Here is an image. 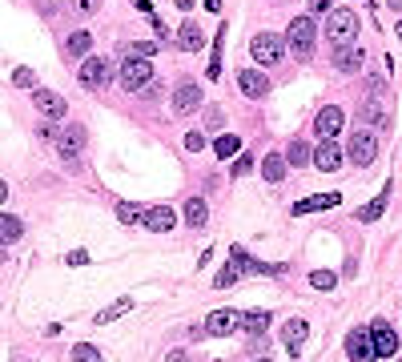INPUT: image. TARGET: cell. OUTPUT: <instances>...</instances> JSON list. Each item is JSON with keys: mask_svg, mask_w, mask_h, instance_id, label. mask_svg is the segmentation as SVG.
<instances>
[{"mask_svg": "<svg viewBox=\"0 0 402 362\" xmlns=\"http://www.w3.org/2000/svg\"><path fill=\"white\" fill-rule=\"evenodd\" d=\"M374 157H379V137H374V129H354L350 141H346V161L358 165V169H366Z\"/></svg>", "mask_w": 402, "mask_h": 362, "instance_id": "1", "label": "cell"}, {"mask_svg": "<svg viewBox=\"0 0 402 362\" xmlns=\"http://www.w3.org/2000/svg\"><path fill=\"white\" fill-rule=\"evenodd\" d=\"M285 52H294L298 61H306L314 52V21L310 17H294L285 28Z\"/></svg>", "mask_w": 402, "mask_h": 362, "instance_id": "2", "label": "cell"}, {"mask_svg": "<svg viewBox=\"0 0 402 362\" xmlns=\"http://www.w3.org/2000/svg\"><path fill=\"white\" fill-rule=\"evenodd\" d=\"M358 37V17L350 8H330V17H326V41L330 45H346V41H354Z\"/></svg>", "mask_w": 402, "mask_h": 362, "instance_id": "3", "label": "cell"}, {"mask_svg": "<svg viewBox=\"0 0 402 362\" xmlns=\"http://www.w3.org/2000/svg\"><path fill=\"white\" fill-rule=\"evenodd\" d=\"M153 85V69H149V57H125V65H121V89H129V93H141Z\"/></svg>", "mask_w": 402, "mask_h": 362, "instance_id": "4", "label": "cell"}, {"mask_svg": "<svg viewBox=\"0 0 402 362\" xmlns=\"http://www.w3.org/2000/svg\"><path fill=\"white\" fill-rule=\"evenodd\" d=\"M250 52H254V61H258V65L270 69V65H278V61L285 57V41L278 37V32H258V37L250 41Z\"/></svg>", "mask_w": 402, "mask_h": 362, "instance_id": "5", "label": "cell"}, {"mask_svg": "<svg viewBox=\"0 0 402 362\" xmlns=\"http://www.w3.org/2000/svg\"><path fill=\"white\" fill-rule=\"evenodd\" d=\"M201 109V85L197 81H181L177 89H173V113L177 117H190Z\"/></svg>", "mask_w": 402, "mask_h": 362, "instance_id": "6", "label": "cell"}, {"mask_svg": "<svg viewBox=\"0 0 402 362\" xmlns=\"http://www.w3.org/2000/svg\"><path fill=\"white\" fill-rule=\"evenodd\" d=\"M81 85L85 89H105L109 85V77H113V69H109V61L105 57H85V65H81Z\"/></svg>", "mask_w": 402, "mask_h": 362, "instance_id": "7", "label": "cell"}, {"mask_svg": "<svg viewBox=\"0 0 402 362\" xmlns=\"http://www.w3.org/2000/svg\"><path fill=\"white\" fill-rule=\"evenodd\" d=\"M32 105H37V113L45 121H65V97L52 93V89H32Z\"/></svg>", "mask_w": 402, "mask_h": 362, "instance_id": "8", "label": "cell"}, {"mask_svg": "<svg viewBox=\"0 0 402 362\" xmlns=\"http://www.w3.org/2000/svg\"><path fill=\"white\" fill-rule=\"evenodd\" d=\"M346 359L350 362H374L379 359L370 330H350V334H346Z\"/></svg>", "mask_w": 402, "mask_h": 362, "instance_id": "9", "label": "cell"}, {"mask_svg": "<svg viewBox=\"0 0 402 362\" xmlns=\"http://www.w3.org/2000/svg\"><path fill=\"white\" fill-rule=\"evenodd\" d=\"M241 322H245V314L241 310H213L210 318H205V334L210 338L234 334V330H241Z\"/></svg>", "mask_w": 402, "mask_h": 362, "instance_id": "10", "label": "cell"}, {"mask_svg": "<svg viewBox=\"0 0 402 362\" xmlns=\"http://www.w3.org/2000/svg\"><path fill=\"white\" fill-rule=\"evenodd\" d=\"M230 265H234L237 274H285V265L278 262V265H265V262H254L241 245H234L230 250Z\"/></svg>", "mask_w": 402, "mask_h": 362, "instance_id": "11", "label": "cell"}, {"mask_svg": "<svg viewBox=\"0 0 402 362\" xmlns=\"http://www.w3.org/2000/svg\"><path fill=\"white\" fill-rule=\"evenodd\" d=\"M346 161V153H342V145L334 141V137H322V145L314 149V165L322 169V173H334V169Z\"/></svg>", "mask_w": 402, "mask_h": 362, "instance_id": "12", "label": "cell"}, {"mask_svg": "<svg viewBox=\"0 0 402 362\" xmlns=\"http://www.w3.org/2000/svg\"><path fill=\"white\" fill-rule=\"evenodd\" d=\"M370 338H374V350H379L382 359H394V354H399V334H394V326H390V322H374V326H370Z\"/></svg>", "mask_w": 402, "mask_h": 362, "instance_id": "13", "label": "cell"}, {"mask_svg": "<svg viewBox=\"0 0 402 362\" xmlns=\"http://www.w3.org/2000/svg\"><path fill=\"white\" fill-rule=\"evenodd\" d=\"M342 125H346V113H342L338 105H326V109L314 117V129H318V137H338V133H342Z\"/></svg>", "mask_w": 402, "mask_h": 362, "instance_id": "14", "label": "cell"}, {"mask_svg": "<svg viewBox=\"0 0 402 362\" xmlns=\"http://www.w3.org/2000/svg\"><path fill=\"white\" fill-rule=\"evenodd\" d=\"M362 61H366V52H362V45H354V41H346V45L334 48V69L358 72V69H362Z\"/></svg>", "mask_w": 402, "mask_h": 362, "instance_id": "15", "label": "cell"}, {"mask_svg": "<svg viewBox=\"0 0 402 362\" xmlns=\"http://www.w3.org/2000/svg\"><path fill=\"white\" fill-rule=\"evenodd\" d=\"M237 89L250 97V101H261L265 89H270V81H265V72H258V69H241L237 72Z\"/></svg>", "mask_w": 402, "mask_h": 362, "instance_id": "16", "label": "cell"}, {"mask_svg": "<svg viewBox=\"0 0 402 362\" xmlns=\"http://www.w3.org/2000/svg\"><path fill=\"white\" fill-rule=\"evenodd\" d=\"M342 201V193H314V197H302V201H294V210L290 214L302 217V214H318V210H334Z\"/></svg>", "mask_w": 402, "mask_h": 362, "instance_id": "17", "label": "cell"}, {"mask_svg": "<svg viewBox=\"0 0 402 362\" xmlns=\"http://www.w3.org/2000/svg\"><path fill=\"white\" fill-rule=\"evenodd\" d=\"M141 221H145V230H153V234H169L177 225V214L169 205H153V210H145Z\"/></svg>", "mask_w": 402, "mask_h": 362, "instance_id": "18", "label": "cell"}, {"mask_svg": "<svg viewBox=\"0 0 402 362\" xmlns=\"http://www.w3.org/2000/svg\"><path fill=\"white\" fill-rule=\"evenodd\" d=\"M57 149H61V157H65V161H77V153L85 149V129H81V125H69V129L61 133Z\"/></svg>", "mask_w": 402, "mask_h": 362, "instance_id": "19", "label": "cell"}, {"mask_svg": "<svg viewBox=\"0 0 402 362\" xmlns=\"http://www.w3.org/2000/svg\"><path fill=\"white\" fill-rule=\"evenodd\" d=\"M177 45L185 48V52H201L205 48V32H201V24L197 21H185L177 28Z\"/></svg>", "mask_w": 402, "mask_h": 362, "instance_id": "20", "label": "cell"}, {"mask_svg": "<svg viewBox=\"0 0 402 362\" xmlns=\"http://www.w3.org/2000/svg\"><path fill=\"white\" fill-rule=\"evenodd\" d=\"M306 334H310V326H306V322H302V318H290V322L282 326V342H285V350H290V354H298V350H302V342H306Z\"/></svg>", "mask_w": 402, "mask_h": 362, "instance_id": "21", "label": "cell"}, {"mask_svg": "<svg viewBox=\"0 0 402 362\" xmlns=\"http://www.w3.org/2000/svg\"><path fill=\"white\" fill-rule=\"evenodd\" d=\"M133 306H137V302H133V298H117V302H113V306H105V310L97 314L93 322H97V326H109V322H117V318H125V314L133 310Z\"/></svg>", "mask_w": 402, "mask_h": 362, "instance_id": "22", "label": "cell"}, {"mask_svg": "<svg viewBox=\"0 0 402 362\" xmlns=\"http://www.w3.org/2000/svg\"><path fill=\"white\" fill-rule=\"evenodd\" d=\"M358 121H362V125H366V129H382V125H386V109H382L379 101H366V105H362V109H358Z\"/></svg>", "mask_w": 402, "mask_h": 362, "instance_id": "23", "label": "cell"}, {"mask_svg": "<svg viewBox=\"0 0 402 362\" xmlns=\"http://www.w3.org/2000/svg\"><path fill=\"white\" fill-rule=\"evenodd\" d=\"M285 165H290V161H285L282 153H265V161H261V177L278 185V181L285 177Z\"/></svg>", "mask_w": 402, "mask_h": 362, "instance_id": "24", "label": "cell"}, {"mask_svg": "<svg viewBox=\"0 0 402 362\" xmlns=\"http://www.w3.org/2000/svg\"><path fill=\"white\" fill-rule=\"evenodd\" d=\"M386 197H390V185H386V190L379 193V197H374V201H370V205H362V210H358V221H362V225H366V221H379L382 214H386Z\"/></svg>", "mask_w": 402, "mask_h": 362, "instance_id": "25", "label": "cell"}, {"mask_svg": "<svg viewBox=\"0 0 402 362\" xmlns=\"http://www.w3.org/2000/svg\"><path fill=\"white\" fill-rule=\"evenodd\" d=\"M285 161H290V165H306V161H314V153H310V145L306 141H298V137H294V141L285 145Z\"/></svg>", "mask_w": 402, "mask_h": 362, "instance_id": "26", "label": "cell"}, {"mask_svg": "<svg viewBox=\"0 0 402 362\" xmlns=\"http://www.w3.org/2000/svg\"><path fill=\"white\" fill-rule=\"evenodd\" d=\"M24 234V225L12 214H0V245H12V241Z\"/></svg>", "mask_w": 402, "mask_h": 362, "instance_id": "27", "label": "cell"}, {"mask_svg": "<svg viewBox=\"0 0 402 362\" xmlns=\"http://www.w3.org/2000/svg\"><path fill=\"white\" fill-rule=\"evenodd\" d=\"M241 330H245V334H265V330H270V310H250L245 322H241Z\"/></svg>", "mask_w": 402, "mask_h": 362, "instance_id": "28", "label": "cell"}, {"mask_svg": "<svg viewBox=\"0 0 402 362\" xmlns=\"http://www.w3.org/2000/svg\"><path fill=\"white\" fill-rule=\"evenodd\" d=\"M205 217H210L205 201H201V197H190V201H185V221H190L193 230H201V225H205Z\"/></svg>", "mask_w": 402, "mask_h": 362, "instance_id": "29", "label": "cell"}, {"mask_svg": "<svg viewBox=\"0 0 402 362\" xmlns=\"http://www.w3.org/2000/svg\"><path fill=\"white\" fill-rule=\"evenodd\" d=\"M213 153H217V157H225V161H230V157H234V153H241V137H234V133H221V137H217V141H213Z\"/></svg>", "mask_w": 402, "mask_h": 362, "instance_id": "30", "label": "cell"}, {"mask_svg": "<svg viewBox=\"0 0 402 362\" xmlns=\"http://www.w3.org/2000/svg\"><path fill=\"white\" fill-rule=\"evenodd\" d=\"M89 48H93V37H89V32H72L69 41H65V52H69V57H85Z\"/></svg>", "mask_w": 402, "mask_h": 362, "instance_id": "31", "label": "cell"}, {"mask_svg": "<svg viewBox=\"0 0 402 362\" xmlns=\"http://www.w3.org/2000/svg\"><path fill=\"white\" fill-rule=\"evenodd\" d=\"M141 210H137V205H133V201H117V221L121 225H137V221H141Z\"/></svg>", "mask_w": 402, "mask_h": 362, "instance_id": "32", "label": "cell"}, {"mask_svg": "<svg viewBox=\"0 0 402 362\" xmlns=\"http://www.w3.org/2000/svg\"><path fill=\"white\" fill-rule=\"evenodd\" d=\"M310 286L314 290H334L338 286V274H334V270H314V274H310Z\"/></svg>", "mask_w": 402, "mask_h": 362, "instance_id": "33", "label": "cell"}, {"mask_svg": "<svg viewBox=\"0 0 402 362\" xmlns=\"http://www.w3.org/2000/svg\"><path fill=\"white\" fill-rule=\"evenodd\" d=\"M72 362H101V350H97L93 342H77L72 346Z\"/></svg>", "mask_w": 402, "mask_h": 362, "instance_id": "34", "label": "cell"}, {"mask_svg": "<svg viewBox=\"0 0 402 362\" xmlns=\"http://www.w3.org/2000/svg\"><path fill=\"white\" fill-rule=\"evenodd\" d=\"M12 85H17V89H32V85H37V72L21 65V69L12 72Z\"/></svg>", "mask_w": 402, "mask_h": 362, "instance_id": "35", "label": "cell"}, {"mask_svg": "<svg viewBox=\"0 0 402 362\" xmlns=\"http://www.w3.org/2000/svg\"><path fill=\"white\" fill-rule=\"evenodd\" d=\"M205 133H197V129H193V133H185V149H190V153H201V149H205Z\"/></svg>", "mask_w": 402, "mask_h": 362, "instance_id": "36", "label": "cell"}, {"mask_svg": "<svg viewBox=\"0 0 402 362\" xmlns=\"http://www.w3.org/2000/svg\"><path fill=\"white\" fill-rule=\"evenodd\" d=\"M153 52H157L153 41H137V45H129V57H153Z\"/></svg>", "mask_w": 402, "mask_h": 362, "instance_id": "37", "label": "cell"}, {"mask_svg": "<svg viewBox=\"0 0 402 362\" xmlns=\"http://www.w3.org/2000/svg\"><path fill=\"white\" fill-rule=\"evenodd\" d=\"M250 169H254V157H250V153H241V157L234 161V177H241V173H250Z\"/></svg>", "mask_w": 402, "mask_h": 362, "instance_id": "38", "label": "cell"}, {"mask_svg": "<svg viewBox=\"0 0 402 362\" xmlns=\"http://www.w3.org/2000/svg\"><path fill=\"white\" fill-rule=\"evenodd\" d=\"M221 121H225V113H221V109H205V125H210V129H221Z\"/></svg>", "mask_w": 402, "mask_h": 362, "instance_id": "39", "label": "cell"}, {"mask_svg": "<svg viewBox=\"0 0 402 362\" xmlns=\"http://www.w3.org/2000/svg\"><path fill=\"white\" fill-rule=\"evenodd\" d=\"M97 8H101V0H77V12L81 17H93Z\"/></svg>", "mask_w": 402, "mask_h": 362, "instance_id": "40", "label": "cell"}, {"mask_svg": "<svg viewBox=\"0 0 402 362\" xmlns=\"http://www.w3.org/2000/svg\"><path fill=\"white\" fill-rule=\"evenodd\" d=\"M65 262H69V265H85V262H89V254H85V250H72Z\"/></svg>", "mask_w": 402, "mask_h": 362, "instance_id": "41", "label": "cell"}, {"mask_svg": "<svg viewBox=\"0 0 402 362\" xmlns=\"http://www.w3.org/2000/svg\"><path fill=\"white\" fill-rule=\"evenodd\" d=\"M310 12H330V0H310Z\"/></svg>", "mask_w": 402, "mask_h": 362, "instance_id": "42", "label": "cell"}, {"mask_svg": "<svg viewBox=\"0 0 402 362\" xmlns=\"http://www.w3.org/2000/svg\"><path fill=\"white\" fill-rule=\"evenodd\" d=\"M205 8H210V12H217V8H221V0H205Z\"/></svg>", "mask_w": 402, "mask_h": 362, "instance_id": "43", "label": "cell"}, {"mask_svg": "<svg viewBox=\"0 0 402 362\" xmlns=\"http://www.w3.org/2000/svg\"><path fill=\"white\" fill-rule=\"evenodd\" d=\"M4 197H8V185H4V181H0V205H4Z\"/></svg>", "mask_w": 402, "mask_h": 362, "instance_id": "44", "label": "cell"}, {"mask_svg": "<svg viewBox=\"0 0 402 362\" xmlns=\"http://www.w3.org/2000/svg\"><path fill=\"white\" fill-rule=\"evenodd\" d=\"M169 362H185V354H181V350H177V354H169Z\"/></svg>", "mask_w": 402, "mask_h": 362, "instance_id": "45", "label": "cell"}, {"mask_svg": "<svg viewBox=\"0 0 402 362\" xmlns=\"http://www.w3.org/2000/svg\"><path fill=\"white\" fill-rule=\"evenodd\" d=\"M390 8H394V12H402V0H390Z\"/></svg>", "mask_w": 402, "mask_h": 362, "instance_id": "46", "label": "cell"}, {"mask_svg": "<svg viewBox=\"0 0 402 362\" xmlns=\"http://www.w3.org/2000/svg\"><path fill=\"white\" fill-rule=\"evenodd\" d=\"M399 41H402V21H399Z\"/></svg>", "mask_w": 402, "mask_h": 362, "instance_id": "47", "label": "cell"}, {"mask_svg": "<svg viewBox=\"0 0 402 362\" xmlns=\"http://www.w3.org/2000/svg\"><path fill=\"white\" fill-rule=\"evenodd\" d=\"M250 362H270V359H250Z\"/></svg>", "mask_w": 402, "mask_h": 362, "instance_id": "48", "label": "cell"}]
</instances>
